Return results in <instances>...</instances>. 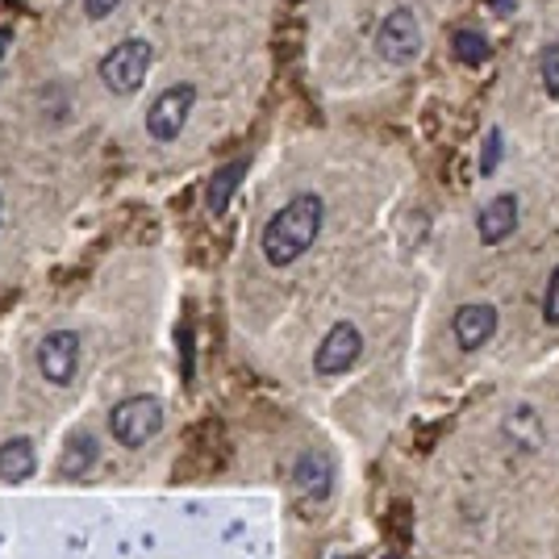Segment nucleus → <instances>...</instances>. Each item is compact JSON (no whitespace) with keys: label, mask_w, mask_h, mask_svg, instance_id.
I'll return each mask as SVG.
<instances>
[{"label":"nucleus","mask_w":559,"mask_h":559,"mask_svg":"<svg viewBox=\"0 0 559 559\" xmlns=\"http://www.w3.org/2000/svg\"><path fill=\"white\" fill-rule=\"evenodd\" d=\"M326 226V201L318 192H297L293 201H284L267 226L259 234V247H263V259L272 267H293L297 259H305L313 251L318 234Z\"/></svg>","instance_id":"obj_1"},{"label":"nucleus","mask_w":559,"mask_h":559,"mask_svg":"<svg viewBox=\"0 0 559 559\" xmlns=\"http://www.w3.org/2000/svg\"><path fill=\"white\" fill-rule=\"evenodd\" d=\"M155 68V47L146 38H121L114 50L100 55L96 75L105 84V93L114 96H134L146 84V75Z\"/></svg>","instance_id":"obj_2"},{"label":"nucleus","mask_w":559,"mask_h":559,"mask_svg":"<svg viewBox=\"0 0 559 559\" xmlns=\"http://www.w3.org/2000/svg\"><path fill=\"white\" fill-rule=\"evenodd\" d=\"M164 401L159 396H126L109 409V435H114L121 447H146L164 435Z\"/></svg>","instance_id":"obj_3"},{"label":"nucleus","mask_w":559,"mask_h":559,"mask_svg":"<svg viewBox=\"0 0 559 559\" xmlns=\"http://www.w3.org/2000/svg\"><path fill=\"white\" fill-rule=\"evenodd\" d=\"M376 55H380L389 68H409V63H418L421 22L414 9L401 4V9L380 17V25H376Z\"/></svg>","instance_id":"obj_4"},{"label":"nucleus","mask_w":559,"mask_h":559,"mask_svg":"<svg viewBox=\"0 0 559 559\" xmlns=\"http://www.w3.org/2000/svg\"><path fill=\"white\" fill-rule=\"evenodd\" d=\"M192 105H197V84H171V88H164L151 100V109H146V134L155 142H176L185 134Z\"/></svg>","instance_id":"obj_5"},{"label":"nucleus","mask_w":559,"mask_h":559,"mask_svg":"<svg viewBox=\"0 0 559 559\" xmlns=\"http://www.w3.org/2000/svg\"><path fill=\"white\" fill-rule=\"evenodd\" d=\"M80 334L75 330H50L43 334V343L34 350V364H38V376L55 384V389H68L75 372H80Z\"/></svg>","instance_id":"obj_6"},{"label":"nucleus","mask_w":559,"mask_h":559,"mask_svg":"<svg viewBox=\"0 0 559 559\" xmlns=\"http://www.w3.org/2000/svg\"><path fill=\"white\" fill-rule=\"evenodd\" d=\"M359 355H364V334L355 322H334L326 330V338L318 343L313 350V372L330 380V376H347L355 364H359Z\"/></svg>","instance_id":"obj_7"},{"label":"nucleus","mask_w":559,"mask_h":559,"mask_svg":"<svg viewBox=\"0 0 559 559\" xmlns=\"http://www.w3.org/2000/svg\"><path fill=\"white\" fill-rule=\"evenodd\" d=\"M334 480H338L334 455H330L326 447H305L301 455H297V464H293V485H297V492H301L305 501L322 506V501H330V492H334Z\"/></svg>","instance_id":"obj_8"},{"label":"nucleus","mask_w":559,"mask_h":559,"mask_svg":"<svg viewBox=\"0 0 559 559\" xmlns=\"http://www.w3.org/2000/svg\"><path fill=\"white\" fill-rule=\"evenodd\" d=\"M501 439H506V447L518 451V455L543 451V443H547V421L538 414V405L513 401L510 409H506V418H501Z\"/></svg>","instance_id":"obj_9"},{"label":"nucleus","mask_w":559,"mask_h":559,"mask_svg":"<svg viewBox=\"0 0 559 559\" xmlns=\"http://www.w3.org/2000/svg\"><path fill=\"white\" fill-rule=\"evenodd\" d=\"M492 334H497V309H492L489 301H467L455 309V318H451V338H455L460 350L489 347Z\"/></svg>","instance_id":"obj_10"},{"label":"nucleus","mask_w":559,"mask_h":559,"mask_svg":"<svg viewBox=\"0 0 559 559\" xmlns=\"http://www.w3.org/2000/svg\"><path fill=\"white\" fill-rule=\"evenodd\" d=\"M522 205H518V197L513 192H501V197H492L485 210L476 213V234H480V242L485 247H501L513 230H518V222H522Z\"/></svg>","instance_id":"obj_11"},{"label":"nucleus","mask_w":559,"mask_h":559,"mask_svg":"<svg viewBox=\"0 0 559 559\" xmlns=\"http://www.w3.org/2000/svg\"><path fill=\"white\" fill-rule=\"evenodd\" d=\"M96 460H100V443H96V435H88V430H75L68 439V447H63V455H59V480H84L88 472L96 467Z\"/></svg>","instance_id":"obj_12"},{"label":"nucleus","mask_w":559,"mask_h":559,"mask_svg":"<svg viewBox=\"0 0 559 559\" xmlns=\"http://www.w3.org/2000/svg\"><path fill=\"white\" fill-rule=\"evenodd\" d=\"M38 472V451L29 439H4L0 443V480L9 485H22Z\"/></svg>","instance_id":"obj_13"},{"label":"nucleus","mask_w":559,"mask_h":559,"mask_svg":"<svg viewBox=\"0 0 559 559\" xmlns=\"http://www.w3.org/2000/svg\"><path fill=\"white\" fill-rule=\"evenodd\" d=\"M242 176H247V159H234V164L217 167L210 176V188H205V205H210L213 217H222V213L230 210L234 192L242 185Z\"/></svg>","instance_id":"obj_14"},{"label":"nucleus","mask_w":559,"mask_h":559,"mask_svg":"<svg viewBox=\"0 0 559 559\" xmlns=\"http://www.w3.org/2000/svg\"><path fill=\"white\" fill-rule=\"evenodd\" d=\"M451 50H455V59L464 63V68H480V63H489V38L480 34V29H455V38H451Z\"/></svg>","instance_id":"obj_15"},{"label":"nucleus","mask_w":559,"mask_h":559,"mask_svg":"<svg viewBox=\"0 0 559 559\" xmlns=\"http://www.w3.org/2000/svg\"><path fill=\"white\" fill-rule=\"evenodd\" d=\"M538 80H543L547 96H559V38L543 50V59H538Z\"/></svg>","instance_id":"obj_16"},{"label":"nucleus","mask_w":559,"mask_h":559,"mask_svg":"<svg viewBox=\"0 0 559 559\" xmlns=\"http://www.w3.org/2000/svg\"><path fill=\"white\" fill-rule=\"evenodd\" d=\"M543 322L547 326H559V263L547 276V293H543Z\"/></svg>","instance_id":"obj_17"},{"label":"nucleus","mask_w":559,"mask_h":559,"mask_svg":"<svg viewBox=\"0 0 559 559\" xmlns=\"http://www.w3.org/2000/svg\"><path fill=\"white\" fill-rule=\"evenodd\" d=\"M501 130H489V139H485V155H480V176H492L497 164H501V155H506V146H501Z\"/></svg>","instance_id":"obj_18"},{"label":"nucleus","mask_w":559,"mask_h":559,"mask_svg":"<svg viewBox=\"0 0 559 559\" xmlns=\"http://www.w3.org/2000/svg\"><path fill=\"white\" fill-rule=\"evenodd\" d=\"M121 4H126V0H84V17H88V22H105V17H114Z\"/></svg>","instance_id":"obj_19"},{"label":"nucleus","mask_w":559,"mask_h":559,"mask_svg":"<svg viewBox=\"0 0 559 559\" xmlns=\"http://www.w3.org/2000/svg\"><path fill=\"white\" fill-rule=\"evenodd\" d=\"M180 355H185V380H192V326L180 330Z\"/></svg>","instance_id":"obj_20"},{"label":"nucleus","mask_w":559,"mask_h":559,"mask_svg":"<svg viewBox=\"0 0 559 559\" xmlns=\"http://www.w3.org/2000/svg\"><path fill=\"white\" fill-rule=\"evenodd\" d=\"M489 4H492V13H513L518 0H489Z\"/></svg>","instance_id":"obj_21"},{"label":"nucleus","mask_w":559,"mask_h":559,"mask_svg":"<svg viewBox=\"0 0 559 559\" xmlns=\"http://www.w3.org/2000/svg\"><path fill=\"white\" fill-rule=\"evenodd\" d=\"M9 43H13V34H9V29H0V59H4V50H9Z\"/></svg>","instance_id":"obj_22"},{"label":"nucleus","mask_w":559,"mask_h":559,"mask_svg":"<svg viewBox=\"0 0 559 559\" xmlns=\"http://www.w3.org/2000/svg\"><path fill=\"white\" fill-rule=\"evenodd\" d=\"M0 230H4V197H0Z\"/></svg>","instance_id":"obj_23"},{"label":"nucleus","mask_w":559,"mask_h":559,"mask_svg":"<svg viewBox=\"0 0 559 559\" xmlns=\"http://www.w3.org/2000/svg\"><path fill=\"white\" fill-rule=\"evenodd\" d=\"M380 559H401V556H396V551H389V556H380Z\"/></svg>","instance_id":"obj_24"}]
</instances>
